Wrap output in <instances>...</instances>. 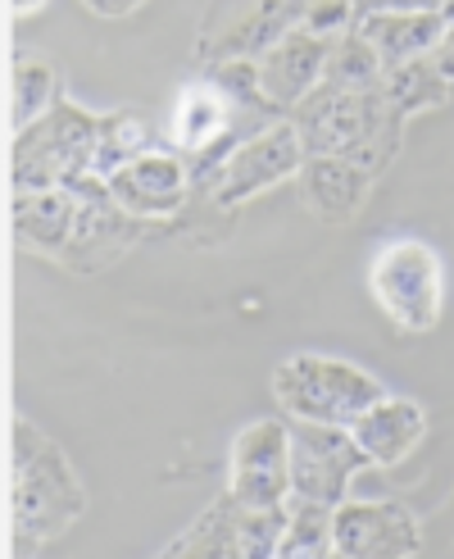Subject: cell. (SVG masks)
Segmentation results:
<instances>
[{"instance_id": "4", "label": "cell", "mask_w": 454, "mask_h": 559, "mask_svg": "<svg viewBox=\"0 0 454 559\" xmlns=\"http://www.w3.org/2000/svg\"><path fill=\"white\" fill-rule=\"evenodd\" d=\"M273 391H277V405L291 418L336 424V428H350L368 405L386 396V386L373 373L327 355H291L287 365H277Z\"/></svg>"}, {"instance_id": "15", "label": "cell", "mask_w": 454, "mask_h": 559, "mask_svg": "<svg viewBox=\"0 0 454 559\" xmlns=\"http://www.w3.org/2000/svg\"><path fill=\"white\" fill-rule=\"evenodd\" d=\"M227 128H232V105L227 92H218L214 82H191L182 87L178 105H174V146L182 155H210Z\"/></svg>"}, {"instance_id": "25", "label": "cell", "mask_w": 454, "mask_h": 559, "mask_svg": "<svg viewBox=\"0 0 454 559\" xmlns=\"http://www.w3.org/2000/svg\"><path fill=\"white\" fill-rule=\"evenodd\" d=\"M5 5H10V14H37V10H46V0H5Z\"/></svg>"}, {"instance_id": "19", "label": "cell", "mask_w": 454, "mask_h": 559, "mask_svg": "<svg viewBox=\"0 0 454 559\" xmlns=\"http://www.w3.org/2000/svg\"><path fill=\"white\" fill-rule=\"evenodd\" d=\"M382 87H386L391 105L401 109L405 119H409V115H418V109L441 105V100H450V96H454V87L445 82V73L437 69L432 55H418V60H405V64L386 69V82H382Z\"/></svg>"}, {"instance_id": "12", "label": "cell", "mask_w": 454, "mask_h": 559, "mask_svg": "<svg viewBox=\"0 0 454 559\" xmlns=\"http://www.w3.org/2000/svg\"><path fill=\"white\" fill-rule=\"evenodd\" d=\"M332 41L336 37H319L309 27H291L273 50H264L260 60V87L264 96L277 105V109H296L309 92L323 82V69H327V55H332Z\"/></svg>"}, {"instance_id": "9", "label": "cell", "mask_w": 454, "mask_h": 559, "mask_svg": "<svg viewBox=\"0 0 454 559\" xmlns=\"http://www.w3.org/2000/svg\"><path fill=\"white\" fill-rule=\"evenodd\" d=\"M232 491L241 506L268 510L291 496V428L277 418H260L232 441Z\"/></svg>"}, {"instance_id": "3", "label": "cell", "mask_w": 454, "mask_h": 559, "mask_svg": "<svg viewBox=\"0 0 454 559\" xmlns=\"http://www.w3.org/2000/svg\"><path fill=\"white\" fill-rule=\"evenodd\" d=\"M100 123L73 100H55L37 123H27L14 132V195L23 191H46V187H64L92 174L96 142H100Z\"/></svg>"}, {"instance_id": "13", "label": "cell", "mask_w": 454, "mask_h": 559, "mask_svg": "<svg viewBox=\"0 0 454 559\" xmlns=\"http://www.w3.org/2000/svg\"><path fill=\"white\" fill-rule=\"evenodd\" d=\"M350 437L359 441L368 464H401L428 437V414L405 396H382L350 424Z\"/></svg>"}, {"instance_id": "2", "label": "cell", "mask_w": 454, "mask_h": 559, "mask_svg": "<svg viewBox=\"0 0 454 559\" xmlns=\"http://www.w3.org/2000/svg\"><path fill=\"white\" fill-rule=\"evenodd\" d=\"M291 115H296L291 123L300 128L309 155L350 159L368 174H378L395 155V146H401V123H405V115L391 105L386 87L340 92V87H327V82H319Z\"/></svg>"}, {"instance_id": "23", "label": "cell", "mask_w": 454, "mask_h": 559, "mask_svg": "<svg viewBox=\"0 0 454 559\" xmlns=\"http://www.w3.org/2000/svg\"><path fill=\"white\" fill-rule=\"evenodd\" d=\"M92 14H100V19H123V14H132L136 5H146V0H82Z\"/></svg>"}, {"instance_id": "20", "label": "cell", "mask_w": 454, "mask_h": 559, "mask_svg": "<svg viewBox=\"0 0 454 559\" xmlns=\"http://www.w3.org/2000/svg\"><path fill=\"white\" fill-rule=\"evenodd\" d=\"M60 100V82H55V69L37 55L27 60H14V78H10V128H27L37 123L46 109Z\"/></svg>"}, {"instance_id": "8", "label": "cell", "mask_w": 454, "mask_h": 559, "mask_svg": "<svg viewBox=\"0 0 454 559\" xmlns=\"http://www.w3.org/2000/svg\"><path fill=\"white\" fill-rule=\"evenodd\" d=\"M304 136L296 123H268L264 132L246 136L241 146H232L218 164V178H214V201L218 205H241L250 195H260L268 187H277L282 178H296L304 169Z\"/></svg>"}, {"instance_id": "17", "label": "cell", "mask_w": 454, "mask_h": 559, "mask_svg": "<svg viewBox=\"0 0 454 559\" xmlns=\"http://www.w3.org/2000/svg\"><path fill=\"white\" fill-rule=\"evenodd\" d=\"M241 510L246 506L232 491L218 496L178 542L164 546V559H182V555H195V559H241Z\"/></svg>"}, {"instance_id": "5", "label": "cell", "mask_w": 454, "mask_h": 559, "mask_svg": "<svg viewBox=\"0 0 454 559\" xmlns=\"http://www.w3.org/2000/svg\"><path fill=\"white\" fill-rule=\"evenodd\" d=\"M368 287H373L386 319L405 332H432L441 319L445 277L432 246L422 241H391L378 250L373 269H368Z\"/></svg>"}, {"instance_id": "18", "label": "cell", "mask_w": 454, "mask_h": 559, "mask_svg": "<svg viewBox=\"0 0 454 559\" xmlns=\"http://www.w3.org/2000/svg\"><path fill=\"white\" fill-rule=\"evenodd\" d=\"M332 519H336V510L319 506V500L287 496V533H282L277 559H323V555H336Z\"/></svg>"}, {"instance_id": "10", "label": "cell", "mask_w": 454, "mask_h": 559, "mask_svg": "<svg viewBox=\"0 0 454 559\" xmlns=\"http://www.w3.org/2000/svg\"><path fill=\"white\" fill-rule=\"evenodd\" d=\"M332 542L346 559H405L422 550L418 519L395 500H340Z\"/></svg>"}, {"instance_id": "24", "label": "cell", "mask_w": 454, "mask_h": 559, "mask_svg": "<svg viewBox=\"0 0 454 559\" xmlns=\"http://www.w3.org/2000/svg\"><path fill=\"white\" fill-rule=\"evenodd\" d=\"M432 60H437V69L445 73V82L454 87V23L445 27V37L437 41V50H432Z\"/></svg>"}, {"instance_id": "1", "label": "cell", "mask_w": 454, "mask_h": 559, "mask_svg": "<svg viewBox=\"0 0 454 559\" xmlns=\"http://www.w3.org/2000/svg\"><path fill=\"white\" fill-rule=\"evenodd\" d=\"M87 510V496L73 464L37 424L14 418V455H10V514H14V546L37 550L50 537L69 533L77 514Z\"/></svg>"}, {"instance_id": "7", "label": "cell", "mask_w": 454, "mask_h": 559, "mask_svg": "<svg viewBox=\"0 0 454 559\" xmlns=\"http://www.w3.org/2000/svg\"><path fill=\"white\" fill-rule=\"evenodd\" d=\"M359 468H368V455L350 428L304 424V418L291 424V496L336 510L340 500H350V478Z\"/></svg>"}, {"instance_id": "22", "label": "cell", "mask_w": 454, "mask_h": 559, "mask_svg": "<svg viewBox=\"0 0 454 559\" xmlns=\"http://www.w3.org/2000/svg\"><path fill=\"white\" fill-rule=\"evenodd\" d=\"M445 0H359V19L363 14H441Z\"/></svg>"}, {"instance_id": "16", "label": "cell", "mask_w": 454, "mask_h": 559, "mask_svg": "<svg viewBox=\"0 0 454 559\" xmlns=\"http://www.w3.org/2000/svg\"><path fill=\"white\" fill-rule=\"evenodd\" d=\"M355 27L373 41L386 69H395L405 60H418V55H432L450 23L445 14H363Z\"/></svg>"}, {"instance_id": "6", "label": "cell", "mask_w": 454, "mask_h": 559, "mask_svg": "<svg viewBox=\"0 0 454 559\" xmlns=\"http://www.w3.org/2000/svg\"><path fill=\"white\" fill-rule=\"evenodd\" d=\"M300 19H304V0H218L205 14L195 55L205 64L260 60L291 27H300Z\"/></svg>"}, {"instance_id": "14", "label": "cell", "mask_w": 454, "mask_h": 559, "mask_svg": "<svg viewBox=\"0 0 454 559\" xmlns=\"http://www.w3.org/2000/svg\"><path fill=\"white\" fill-rule=\"evenodd\" d=\"M296 178H300L309 210H314L319 218H327V223H346L363 205L368 182H373L368 169H359V164H350V159H336V155H309Z\"/></svg>"}, {"instance_id": "21", "label": "cell", "mask_w": 454, "mask_h": 559, "mask_svg": "<svg viewBox=\"0 0 454 559\" xmlns=\"http://www.w3.org/2000/svg\"><path fill=\"white\" fill-rule=\"evenodd\" d=\"M141 151H151V132L136 115H105L100 123V142H96V159H92V174L109 178L113 169H123L128 159H136Z\"/></svg>"}, {"instance_id": "11", "label": "cell", "mask_w": 454, "mask_h": 559, "mask_svg": "<svg viewBox=\"0 0 454 559\" xmlns=\"http://www.w3.org/2000/svg\"><path fill=\"white\" fill-rule=\"evenodd\" d=\"M187 164L182 155H168V151H141L136 159H128L123 169H113L105 178L109 195L119 201L132 218H164L182 205L187 195Z\"/></svg>"}]
</instances>
